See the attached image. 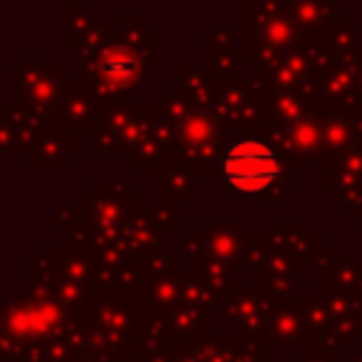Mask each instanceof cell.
<instances>
[{"label": "cell", "mask_w": 362, "mask_h": 362, "mask_svg": "<svg viewBox=\"0 0 362 362\" xmlns=\"http://www.w3.org/2000/svg\"><path fill=\"white\" fill-rule=\"evenodd\" d=\"M221 173L229 181V187L240 192H257L277 178L280 164L277 156L263 141H238L226 150L221 161Z\"/></svg>", "instance_id": "cell-1"}, {"label": "cell", "mask_w": 362, "mask_h": 362, "mask_svg": "<svg viewBox=\"0 0 362 362\" xmlns=\"http://www.w3.org/2000/svg\"><path fill=\"white\" fill-rule=\"evenodd\" d=\"M51 320H54V311H51V308H25V311L17 314L11 322L20 325L23 331H42Z\"/></svg>", "instance_id": "cell-3"}, {"label": "cell", "mask_w": 362, "mask_h": 362, "mask_svg": "<svg viewBox=\"0 0 362 362\" xmlns=\"http://www.w3.org/2000/svg\"><path fill=\"white\" fill-rule=\"evenodd\" d=\"M187 136H189V139H206V124H204L201 119L189 122V124H187Z\"/></svg>", "instance_id": "cell-4"}, {"label": "cell", "mask_w": 362, "mask_h": 362, "mask_svg": "<svg viewBox=\"0 0 362 362\" xmlns=\"http://www.w3.org/2000/svg\"><path fill=\"white\" fill-rule=\"evenodd\" d=\"M102 68H105V76L110 82H130L139 74V59L127 48H113L105 54Z\"/></svg>", "instance_id": "cell-2"}]
</instances>
